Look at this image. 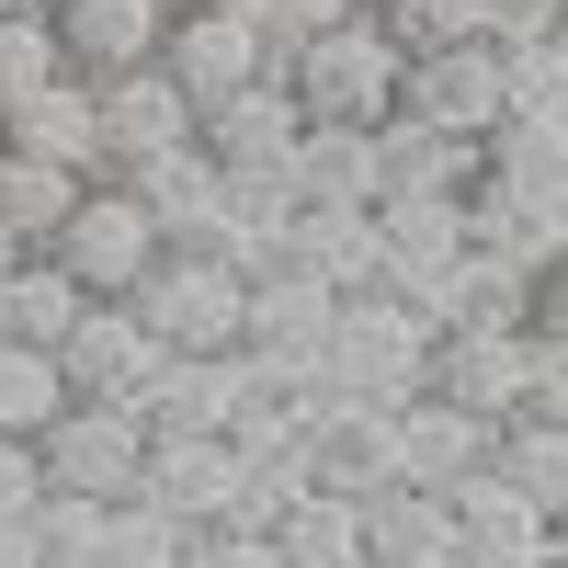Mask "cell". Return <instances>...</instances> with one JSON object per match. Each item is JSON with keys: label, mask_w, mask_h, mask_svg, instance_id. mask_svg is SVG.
Segmentation results:
<instances>
[{"label": "cell", "mask_w": 568, "mask_h": 568, "mask_svg": "<svg viewBox=\"0 0 568 568\" xmlns=\"http://www.w3.org/2000/svg\"><path fill=\"white\" fill-rule=\"evenodd\" d=\"M0 136H12V149L69 160V171H103V80H91V69L34 80L23 103H0Z\"/></svg>", "instance_id": "cell-16"}, {"label": "cell", "mask_w": 568, "mask_h": 568, "mask_svg": "<svg viewBox=\"0 0 568 568\" xmlns=\"http://www.w3.org/2000/svg\"><path fill=\"white\" fill-rule=\"evenodd\" d=\"M557 557H568V511H557Z\"/></svg>", "instance_id": "cell-46"}, {"label": "cell", "mask_w": 568, "mask_h": 568, "mask_svg": "<svg viewBox=\"0 0 568 568\" xmlns=\"http://www.w3.org/2000/svg\"><path fill=\"white\" fill-rule=\"evenodd\" d=\"M136 478H149V398H69L45 420V489L125 500Z\"/></svg>", "instance_id": "cell-5"}, {"label": "cell", "mask_w": 568, "mask_h": 568, "mask_svg": "<svg viewBox=\"0 0 568 568\" xmlns=\"http://www.w3.org/2000/svg\"><path fill=\"white\" fill-rule=\"evenodd\" d=\"M557 34H568V23H557Z\"/></svg>", "instance_id": "cell-48"}, {"label": "cell", "mask_w": 568, "mask_h": 568, "mask_svg": "<svg viewBox=\"0 0 568 568\" xmlns=\"http://www.w3.org/2000/svg\"><path fill=\"white\" fill-rule=\"evenodd\" d=\"M296 216H307L296 171H227V205H216V251L240 262V273H262V262H284V251H296Z\"/></svg>", "instance_id": "cell-22"}, {"label": "cell", "mask_w": 568, "mask_h": 568, "mask_svg": "<svg viewBox=\"0 0 568 568\" xmlns=\"http://www.w3.org/2000/svg\"><path fill=\"white\" fill-rule=\"evenodd\" d=\"M34 500H45V444L34 433H0V524L34 511Z\"/></svg>", "instance_id": "cell-38"}, {"label": "cell", "mask_w": 568, "mask_h": 568, "mask_svg": "<svg viewBox=\"0 0 568 568\" xmlns=\"http://www.w3.org/2000/svg\"><path fill=\"white\" fill-rule=\"evenodd\" d=\"M136 307H149V329L171 353H240L251 342V273L227 262L216 240H171L160 273L136 284Z\"/></svg>", "instance_id": "cell-3"}, {"label": "cell", "mask_w": 568, "mask_h": 568, "mask_svg": "<svg viewBox=\"0 0 568 568\" xmlns=\"http://www.w3.org/2000/svg\"><path fill=\"white\" fill-rule=\"evenodd\" d=\"M500 91H511V114H557V125H568V34L500 45Z\"/></svg>", "instance_id": "cell-36"}, {"label": "cell", "mask_w": 568, "mask_h": 568, "mask_svg": "<svg viewBox=\"0 0 568 568\" xmlns=\"http://www.w3.org/2000/svg\"><path fill=\"white\" fill-rule=\"evenodd\" d=\"M149 433H240V398H251V342L240 353H160L149 387Z\"/></svg>", "instance_id": "cell-15"}, {"label": "cell", "mask_w": 568, "mask_h": 568, "mask_svg": "<svg viewBox=\"0 0 568 568\" xmlns=\"http://www.w3.org/2000/svg\"><path fill=\"white\" fill-rule=\"evenodd\" d=\"M103 568H194V524H182L171 500L125 489L114 500V535H103Z\"/></svg>", "instance_id": "cell-33"}, {"label": "cell", "mask_w": 568, "mask_h": 568, "mask_svg": "<svg viewBox=\"0 0 568 568\" xmlns=\"http://www.w3.org/2000/svg\"><path fill=\"white\" fill-rule=\"evenodd\" d=\"M318 478L353 489V500L398 489V409L387 398H329V420H318Z\"/></svg>", "instance_id": "cell-23"}, {"label": "cell", "mask_w": 568, "mask_h": 568, "mask_svg": "<svg viewBox=\"0 0 568 568\" xmlns=\"http://www.w3.org/2000/svg\"><path fill=\"white\" fill-rule=\"evenodd\" d=\"M182 136H205V103L171 80V58L103 80V171H149L160 149H182Z\"/></svg>", "instance_id": "cell-9"}, {"label": "cell", "mask_w": 568, "mask_h": 568, "mask_svg": "<svg viewBox=\"0 0 568 568\" xmlns=\"http://www.w3.org/2000/svg\"><path fill=\"white\" fill-rule=\"evenodd\" d=\"M387 194H466L489 171V136H455V125H420V114H387Z\"/></svg>", "instance_id": "cell-27"}, {"label": "cell", "mask_w": 568, "mask_h": 568, "mask_svg": "<svg viewBox=\"0 0 568 568\" xmlns=\"http://www.w3.org/2000/svg\"><path fill=\"white\" fill-rule=\"evenodd\" d=\"M136 194H149V216L171 227V240H216V205H227V160L205 149V136H182V149H160L149 171H125Z\"/></svg>", "instance_id": "cell-24"}, {"label": "cell", "mask_w": 568, "mask_h": 568, "mask_svg": "<svg viewBox=\"0 0 568 568\" xmlns=\"http://www.w3.org/2000/svg\"><path fill=\"white\" fill-rule=\"evenodd\" d=\"M227 12H251V23H273V12H284V0H227Z\"/></svg>", "instance_id": "cell-45"}, {"label": "cell", "mask_w": 568, "mask_h": 568, "mask_svg": "<svg viewBox=\"0 0 568 568\" xmlns=\"http://www.w3.org/2000/svg\"><path fill=\"white\" fill-rule=\"evenodd\" d=\"M58 353H69V387H80V398H136V387L160 375L171 342L149 329V307H136V296H91Z\"/></svg>", "instance_id": "cell-11"}, {"label": "cell", "mask_w": 568, "mask_h": 568, "mask_svg": "<svg viewBox=\"0 0 568 568\" xmlns=\"http://www.w3.org/2000/svg\"><path fill=\"white\" fill-rule=\"evenodd\" d=\"M23 251H34V240H23V227H12V216H0V273H12V262H23Z\"/></svg>", "instance_id": "cell-44"}, {"label": "cell", "mask_w": 568, "mask_h": 568, "mask_svg": "<svg viewBox=\"0 0 568 568\" xmlns=\"http://www.w3.org/2000/svg\"><path fill=\"white\" fill-rule=\"evenodd\" d=\"M375 12L398 23V45H409V58H433V45L489 34V0H375Z\"/></svg>", "instance_id": "cell-37"}, {"label": "cell", "mask_w": 568, "mask_h": 568, "mask_svg": "<svg viewBox=\"0 0 568 568\" xmlns=\"http://www.w3.org/2000/svg\"><path fill=\"white\" fill-rule=\"evenodd\" d=\"M80 307H91V284L58 251H23L12 273H0V342H45V353H58L80 329Z\"/></svg>", "instance_id": "cell-26"}, {"label": "cell", "mask_w": 568, "mask_h": 568, "mask_svg": "<svg viewBox=\"0 0 568 568\" xmlns=\"http://www.w3.org/2000/svg\"><path fill=\"white\" fill-rule=\"evenodd\" d=\"M364 546H375V568H466V511H455V489L398 478L364 500Z\"/></svg>", "instance_id": "cell-17"}, {"label": "cell", "mask_w": 568, "mask_h": 568, "mask_svg": "<svg viewBox=\"0 0 568 568\" xmlns=\"http://www.w3.org/2000/svg\"><path fill=\"white\" fill-rule=\"evenodd\" d=\"M489 455H500V420H489V409H466V398H444V387L398 398V478L455 489V478H478Z\"/></svg>", "instance_id": "cell-12"}, {"label": "cell", "mask_w": 568, "mask_h": 568, "mask_svg": "<svg viewBox=\"0 0 568 568\" xmlns=\"http://www.w3.org/2000/svg\"><path fill=\"white\" fill-rule=\"evenodd\" d=\"M568 23V0H489V34L500 45H524V34H557Z\"/></svg>", "instance_id": "cell-40"}, {"label": "cell", "mask_w": 568, "mask_h": 568, "mask_svg": "<svg viewBox=\"0 0 568 568\" xmlns=\"http://www.w3.org/2000/svg\"><path fill=\"white\" fill-rule=\"evenodd\" d=\"M433 342H444V329L420 318L398 284H364V296H342V329H329V387L398 409V398L433 387Z\"/></svg>", "instance_id": "cell-2"}, {"label": "cell", "mask_w": 568, "mask_h": 568, "mask_svg": "<svg viewBox=\"0 0 568 568\" xmlns=\"http://www.w3.org/2000/svg\"><path fill=\"white\" fill-rule=\"evenodd\" d=\"M69 45H58V12H23V0H0V103H23L34 80H58Z\"/></svg>", "instance_id": "cell-35"}, {"label": "cell", "mask_w": 568, "mask_h": 568, "mask_svg": "<svg viewBox=\"0 0 568 568\" xmlns=\"http://www.w3.org/2000/svg\"><path fill=\"white\" fill-rule=\"evenodd\" d=\"M489 171L511 182V194L568 205V125H557V114H500V125H489Z\"/></svg>", "instance_id": "cell-31"}, {"label": "cell", "mask_w": 568, "mask_h": 568, "mask_svg": "<svg viewBox=\"0 0 568 568\" xmlns=\"http://www.w3.org/2000/svg\"><path fill=\"white\" fill-rule=\"evenodd\" d=\"M535 329H568V251L535 273Z\"/></svg>", "instance_id": "cell-42"}, {"label": "cell", "mask_w": 568, "mask_h": 568, "mask_svg": "<svg viewBox=\"0 0 568 568\" xmlns=\"http://www.w3.org/2000/svg\"><path fill=\"white\" fill-rule=\"evenodd\" d=\"M296 262H318L342 296H364V284H387V216L375 205H307L296 216Z\"/></svg>", "instance_id": "cell-28"}, {"label": "cell", "mask_w": 568, "mask_h": 568, "mask_svg": "<svg viewBox=\"0 0 568 568\" xmlns=\"http://www.w3.org/2000/svg\"><path fill=\"white\" fill-rule=\"evenodd\" d=\"M80 194H91V171H69V160H45V149H12V136H0V216H12L34 251L69 227V205H80Z\"/></svg>", "instance_id": "cell-30"}, {"label": "cell", "mask_w": 568, "mask_h": 568, "mask_svg": "<svg viewBox=\"0 0 568 568\" xmlns=\"http://www.w3.org/2000/svg\"><path fill=\"white\" fill-rule=\"evenodd\" d=\"M524 409L568 420V329H535V398H524Z\"/></svg>", "instance_id": "cell-39"}, {"label": "cell", "mask_w": 568, "mask_h": 568, "mask_svg": "<svg viewBox=\"0 0 568 568\" xmlns=\"http://www.w3.org/2000/svg\"><path fill=\"white\" fill-rule=\"evenodd\" d=\"M149 500H171L182 524H227L251 511V444L240 433H149Z\"/></svg>", "instance_id": "cell-6"}, {"label": "cell", "mask_w": 568, "mask_h": 568, "mask_svg": "<svg viewBox=\"0 0 568 568\" xmlns=\"http://www.w3.org/2000/svg\"><path fill=\"white\" fill-rule=\"evenodd\" d=\"M45 251H58V262H69V273L91 284V296H136V284L160 273L171 227L149 216V194H136L125 171H91V194L69 205V227H58V240H45Z\"/></svg>", "instance_id": "cell-4"}, {"label": "cell", "mask_w": 568, "mask_h": 568, "mask_svg": "<svg viewBox=\"0 0 568 568\" xmlns=\"http://www.w3.org/2000/svg\"><path fill=\"white\" fill-rule=\"evenodd\" d=\"M387 216V284H420L466 251V194H375Z\"/></svg>", "instance_id": "cell-29"}, {"label": "cell", "mask_w": 568, "mask_h": 568, "mask_svg": "<svg viewBox=\"0 0 568 568\" xmlns=\"http://www.w3.org/2000/svg\"><path fill=\"white\" fill-rule=\"evenodd\" d=\"M273 557H284V568H375V546H364V500L318 478L307 500L273 511Z\"/></svg>", "instance_id": "cell-25"}, {"label": "cell", "mask_w": 568, "mask_h": 568, "mask_svg": "<svg viewBox=\"0 0 568 568\" xmlns=\"http://www.w3.org/2000/svg\"><path fill=\"white\" fill-rule=\"evenodd\" d=\"M500 478H511V489H535L546 511H568V420L511 409V420H500Z\"/></svg>", "instance_id": "cell-34"}, {"label": "cell", "mask_w": 568, "mask_h": 568, "mask_svg": "<svg viewBox=\"0 0 568 568\" xmlns=\"http://www.w3.org/2000/svg\"><path fill=\"white\" fill-rule=\"evenodd\" d=\"M455 511H466V568H524V557H557V511L535 489H511L500 478V455L478 466V478H455Z\"/></svg>", "instance_id": "cell-18"}, {"label": "cell", "mask_w": 568, "mask_h": 568, "mask_svg": "<svg viewBox=\"0 0 568 568\" xmlns=\"http://www.w3.org/2000/svg\"><path fill=\"white\" fill-rule=\"evenodd\" d=\"M342 12H364V0H284V12H273V58H284L296 34H318V23H342Z\"/></svg>", "instance_id": "cell-41"}, {"label": "cell", "mask_w": 568, "mask_h": 568, "mask_svg": "<svg viewBox=\"0 0 568 568\" xmlns=\"http://www.w3.org/2000/svg\"><path fill=\"white\" fill-rule=\"evenodd\" d=\"M273 69L296 80V103H307V114H342V125H387V114H398V80H409V45H398V23L364 0V12H342V23L296 34Z\"/></svg>", "instance_id": "cell-1"}, {"label": "cell", "mask_w": 568, "mask_h": 568, "mask_svg": "<svg viewBox=\"0 0 568 568\" xmlns=\"http://www.w3.org/2000/svg\"><path fill=\"white\" fill-rule=\"evenodd\" d=\"M171 80L194 91V103H216V91H240V80H262L273 69V23H251V12H227V0H171Z\"/></svg>", "instance_id": "cell-7"}, {"label": "cell", "mask_w": 568, "mask_h": 568, "mask_svg": "<svg viewBox=\"0 0 568 568\" xmlns=\"http://www.w3.org/2000/svg\"><path fill=\"white\" fill-rule=\"evenodd\" d=\"M58 45H69V69L125 80L171 45V0H58Z\"/></svg>", "instance_id": "cell-19"}, {"label": "cell", "mask_w": 568, "mask_h": 568, "mask_svg": "<svg viewBox=\"0 0 568 568\" xmlns=\"http://www.w3.org/2000/svg\"><path fill=\"white\" fill-rule=\"evenodd\" d=\"M466 251H489V262H511V273H546V262L568 251V205L511 194L500 171H478V182H466Z\"/></svg>", "instance_id": "cell-20"}, {"label": "cell", "mask_w": 568, "mask_h": 568, "mask_svg": "<svg viewBox=\"0 0 568 568\" xmlns=\"http://www.w3.org/2000/svg\"><path fill=\"white\" fill-rule=\"evenodd\" d=\"M23 557H45V535H34V511H12V524H0V568H23Z\"/></svg>", "instance_id": "cell-43"}, {"label": "cell", "mask_w": 568, "mask_h": 568, "mask_svg": "<svg viewBox=\"0 0 568 568\" xmlns=\"http://www.w3.org/2000/svg\"><path fill=\"white\" fill-rule=\"evenodd\" d=\"M296 136H307V103H296V80H284V69H262V80H240V91H216V103H205V149H216L227 171H284V160H296Z\"/></svg>", "instance_id": "cell-13"}, {"label": "cell", "mask_w": 568, "mask_h": 568, "mask_svg": "<svg viewBox=\"0 0 568 568\" xmlns=\"http://www.w3.org/2000/svg\"><path fill=\"white\" fill-rule=\"evenodd\" d=\"M296 194L307 205H375L387 194V136L375 125H342V114H307V136H296Z\"/></svg>", "instance_id": "cell-21"}, {"label": "cell", "mask_w": 568, "mask_h": 568, "mask_svg": "<svg viewBox=\"0 0 568 568\" xmlns=\"http://www.w3.org/2000/svg\"><path fill=\"white\" fill-rule=\"evenodd\" d=\"M398 114L455 125V136H489V125L511 114V91H500V34H466V45H433V58H409Z\"/></svg>", "instance_id": "cell-8"}, {"label": "cell", "mask_w": 568, "mask_h": 568, "mask_svg": "<svg viewBox=\"0 0 568 568\" xmlns=\"http://www.w3.org/2000/svg\"><path fill=\"white\" fill-rule=\"evenodd\" d=\"M329 329H342V284L318 262H262L251 273V342L262 353H296V364H329Z\"/></svg>", "instance_id": "cell-14"}, {"label": "cell", "mask_w": 568, "mask_h": 568, "mask_svg": "<svg viewBox=\"0 0 568 568\" xmlns=\"http://www.w3.org/2000/svg\"><path fill=\"white\" fill-rule=\"evenodd\" d=\"M23 12H58V0H23Z\"/></svg>", "instance_id": "cell-47"}, {"label": "cell", "mask_w": 568, "mask_h": 568, "mask_svg": "<svg viewBox=\"0 0 568 568\" xmlns=\"http://www.w3.org/2000/svg\"><path fill=\"white\" fill-rule=\"evenodd\" d=\"M80 387H69V353H45V342H0V433H34L45 444V420H58Z\"/></svg>", "instance_id": "cell-32"}, {"label": "cell", "mask_w": 568, "mask_h": 568, "mask_svg": "<svg viewBox=\"0 0 568 568\" xmlns=\"http://www.w3.org/2000/svg\"><path fill=\"white\" fill-rule=\"evenodd\" d=\"M433 387L444 398H466V409H489V420H511L535 398V318H478V329H444L433 342Z\"/></svg>", "instance_id": "cell-10"}]
</instances>
